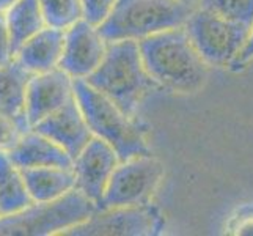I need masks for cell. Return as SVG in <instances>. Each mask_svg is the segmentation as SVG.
<instances>
[{"instance_id": "cell-1", "label": "cell", "mask_w": 253, "mask_h": 236, "mask_svg": "<svg viewBox=\"0 0 253 236\" xmlns=\"http://www.w3.org/2000/svg\"><path fill=\"white\" fill-rule=\"evenodd\" d=\"M146 73L162 87L195 92L206 81L205 60L189 40L184 27L164 30L138 41Z\"/></svg>"}, {"instance_id": "cell-2", "label": "cell", "mask_w": 253, "mask_h": 236, "mask_svg": "<svg viewBox=\"0 0 253 236\" xmlns=\"http://www.w3.org/2000/svg\"><path fill=\"white\" fill-rule=\"evenodd\" d=\"M85 81L129 117L134 115L143 96L154 85L143 66L138 41L134 40L109 43L101 65Z\"/></svg>"}, {"instance_id": "cell-3", "label": "cell", "mask_w": 253, "mask_h": 236, "mask_svg": "<svg viewBox=\"0 0 253 236\" xmlns=\"http://www.w3.org/2000/svg\"><path fill=\"white\" fill-rule=\"evenodd\" d=\"M74 98L93 136L107 142L120 161L150 154L143 129L85 79H74Z\"/></svg>"}, {"instance_id": "cell-4", "label": "cell", "mask_w": 253, "mask_h": 236, "mask_svg": "<svg viewBox=\"0 0 253 236\" xmlns=\"http://www.w3.org/2000/svg\"><path fill=\"white\" fill-rule=\"evenodd\" d=\"M195 8L181 0H117L98 29L107 43L134 40L164 30L184 27Z\"/></svg>"}, {"instance_id": "cell-5", "label": "cell", "mask_w": 253, "mask_h": 236, "mask_svg": "<svg viewBox=\"0 0 253 236\" xmlns=\"http://www.w3.org/2000/svg\"><path fill=\"white\" fill-rule=\"evenodd\" d=\"M88 197L73 189L50 202H33L21 211L0 216V236H47L66 233L98 211Z\"/></svg>"}, {"instance_id": "cell-6", "label": "cell", "mask_w": 253, "mask_h": 236, "mask_svg": "<svg viewBox=\"0 0 253 236\" xmlns=\"http://www.w3.org/2000/svg\"><path fill=\"white\" fill-rule=\"evenodd\" d=\"M249 25L233 22L200 6L184 24V30L205 63L225 65L239 54L250 35Z\"/></svg>"}, {"instance_id": "cell-7", "label": "cell", "mask_w": 253, "mask_h": 236, "mask_svg": "<svg viewBox=\"0 0 253 236\" xmlns=\"http://www.w3.org/2000/svg\"><path fill=\"white\" fill-rule=\"evenodd\" d=\"M164 177V165L151 154L120 161L104 192V208L146 205Z\"/></svg>"}, {"instance_id": "cell-8", "label": "cell", "mask_w": 253, "mask_h": 236, "mask_svg": "<svg viewBox=\"0 0 253 236\" xmlns=\"http://www.w3.org/2000/svg\"><path fill=\"white\" fill-rule=\"evenodd\" d=\"M164 229L159 209L151 205L98 209L90 219L73 227V236H150Z\"/></svg>"}, {"instance_id": "cell-9", "label": "cell", "mask_w": 253, "mask_h": 236, "mask_svg": "<svg viewBox=\"0 0 253 236\" xmlns=\"http://www.w3.org/2000/svg\"><path fill=\"white\" fill-rule=\"evenodd\" d=\"M118 162L117 151L99 137H93L73 161L76 189L88 197L99 209L104 192Z\"/></svg>"}, {"instance_id": "cell-10", "label": "cell", "mask_w": 253, "mask_h": 236, "mask_svg": "<svg viewBox=\"0 0 253 236\" xmlns=\"http://www.w3.org/2000/svg\"><path fill=\"white\" fill-rule=\"evenodd\" d=\"M109 43L94 25L81 19L65 30L63 52L58 68L73 79H86L102 62Z\"/></svg>"}, {"instance_id": "cell-11", "label": "cell", "mask_w": 253, "mask_h": 236, "mask_svg": "<svg viewBox=\"0 0 253 236\" xmlns=\"http://www.w3.org/2000/svg\"><path fill=\"white\" fill-rule=\"evenodd\" d=\"M74 98V79L63 69L32 74L25 89V118L33 128Z\"/></svg>"}, {"instance_id": "cell-12", "label": "cell", "mask_w": 253, "mask_h": 236, "mask_svg": "<svg viewBox=\"0 0 253 236\" xmlns=\"http://www.w3.org/2000/svg\"><path fill=\"white\" fill-rule=\"evenodd\" d=\"M30 129L38 131L42 136L58 143L73 159L94 137L88 125H86L85 117L76 98L69 99L65 106L50 113L49 117L42 118L40 123Z\"/></svg>"}, {"instance_id": "cell-13", "label": "cell", "mask_w": 253, "mask_h": 236, "mask_svg": "<svg viewBox=\"0 0 253 236\" xmlns=\"http://www.w3.org/2000/svg\"><path fill=\"white\" fill-rule=\"evenodd\" d=\"M6 154L19 169L32 167H63L73 169V157L62 146L35 129L21 134Z\"/></svg>"}, {"instance_id": "cell-14", "label": "cell", "mask_w": 253, "mask_h": 236, "mask_svg": "<svg viewBox=\"0 0 253 236\" xmlns=\"http://www.w3.org/2000/svg\"><path fill=\"white\" fill-rule=\"evenodd\" d=\"M65 30L46 25L29 38L16 52L14 60L30 74L46 73L58 68L63 52Z\"/></svg>"}, {"instance_id": "cell-15", "label": "cell", "mask_w": 253, "mask_h": 236, "mask_svg": "<svg viewBox=\"0 0 253 236\" xmlns=\"http://www.w3.org/2000/svg\"><path fill=\"white\" fill-rule=\"evenodd\" d=\"M30 76L16 60L0 66V115L13 120L22 133L30 129L25 118V89Z\"/></svg>"}, {"instance_id": "cell-16", "label": "cell", "mask_w": 253, "mask_h": 236, "mask_svg": "<svg viewBox=\"0 0 253 236\" xmlns=\"http://www.w3.org/2000/svg\"><path fill=\"white\" fill-rule=\"evenodd\" d=\"M21 172L33 202H50L76 189V175L73 169L32 167L21 169Z\"/></svg>"}, {"instance_id": "cell-17", "label": "cell", "mask_w": 253, "mask_h": 236, "mask_svg": "<svg viewBox=\"0 0 253 236\" xmlns=\"http://www.w3.org/2000/svg\"><path fill=\"white\" fill-rule=\"evenodd\" d=\"M33 203L25 186L22 172L10 159L5 150H0V214H13Z\"/></svg>"}, {"instance_id": "cell-18", "label": "cell", "mask_w": 253, "mask_h": 236, "mask_svg": "<svg viewBox=\"0 0 253 236\" xmlns=\"http://www.w3.org/2000/svg\"><path fill=\"white\" fill-rule=\"evenodd\" d=\"M5 19L11 37L13 55L29 38L46 27L40 0H17L5 11Z\"/></svg>"}, {"instance_id": "cell-19", "label": "cell", "mask_w": 253, "mask_h": 236, "mask_svg": "<svg viewBox=\"0 0 253 236\" xmlns=\"http://www.w3.org/2000/svg\"><path fill=\"white\" fill-rule=\"evenodd\" d=\"M40 6L49 27L66 30L84 19L81 0H40Z\"/></svg>"}, {"instance_id": "cell-20", "label": "cell", "mask_w": 253, "mask_h": 236, "mask_svg": "<svg viewBox=\"0 0 253 236\" xmlns=\"http://www.w3.org/2000/svg\"><path fill=\"white\" fill-rule=\"evenodd\" d=\"M200 6L233 22L253 25V0H198Z\"/></svg>"}, {"instance_id": "cell-21", "label": "cell", "mask_w": 253, "mask_h": 236, "mask_svg": "<svg viewBox=\"0 0 253 236\" xmlns=\"http://www.w3.org/2000/svg\"><path fill=\"white\" fill-rule=\"evenodd\" d=\"M115 2L117 0H81L84 19L94 27H99L107 19Z\"/></svg>"}, {"instance_id": "cell-22", "label": "cell", "mask_w": 253, "mask_h": 236, "mask_svg": "<svg viewBox=\"0 0 253 236\" xmlns=\"http://www.w3.org/2000/svg\"><path fill=\"white\" fill-rule=\"evenodd\" d=\"M21 134L24 133L13 120L5 115H0V150L6 151L8 148H11L17 139L21 137Z\"/></svg>"}, {"instance_id": "cell-23", "label": "cell", "mask_w": 253, "mask_h": 236, "mask_svg": "<svg viewBox=\"0 0 253 236\" xmlns=\"http://www.w3.org/2000/svg\"><path fill=\"white\" fill-rule=\"evenodd\" d=\"M14 60L11 49V37L8 30L5 13H0V66H5Z\"/></svg>"}, {"instance_id": "cell-24", "label": "cell", "mask_w": 253, "mask_h": 236, "mask_svg": "<svg viewBox=\"0 0 253 236\" xmlns=\"http://www.w3.org/2000/svg\"><path fill=\"white\" fill-rule=\"evenodd\" d=\"M252 58H253V33L249 35L246 45H244V47L239 50V54L236 55V60L233 62V68L238 69L239 66H242L244 63H247L249 60H252Z\"/></svg>"}, {"instance_id": "cell-25", "label": "cell", "mask_w": 253, "mask_h": 236, "mask_svg": "<svg viewBox=\"0 0 253 236\" xmlns=\"http://www.w3.org/2000/svg\"><path fill=\"white\" fill-rule=\"evenodd\" d=\"M238 233H241V235H253V221H247L246 224H242L239 227Z\"/></svg>"}, {"instance_id": "cell-26", "label": "cell", "mask_w": 253, "mask_h": 236, "mask_svg": "<svg viewBox=\"0 0 253 236\" xmlns=\"http://www.w3.org/2000/svg\"><path fill=\"white\" fill-rule=\"evenodd\" d=\"M16 2H17V0H0V13H5L8 8H10Z\"/></svg>"}, {"instance_id": "cell-27", "label": "cell", "mask_w": 253, "mask_h": 236, "mask_svg": "<svg viewBox=\"0 0 253 236\" xmlns=\"http://www.w3.org/2000/svg\"><path fill=\"white\" fill-rule=\"evenodd\" d=\"M181 2L189 3V5H194V3H197V2H198V0H181Z\"/></svg>"}, {"instance_id": "cell-28", "label": "cell", "mask_w": 253, "mask_h": 236, "mask_svg": "<svg viewBox=\"0 0 253 236\" xmlns=\"http://www.w3.org/2000/svg\"><path fill=\"white\" fill-rule=\"evenodd\" d=\"M0 216H2V214H0Z\"/></svg>"}]
</instances>
